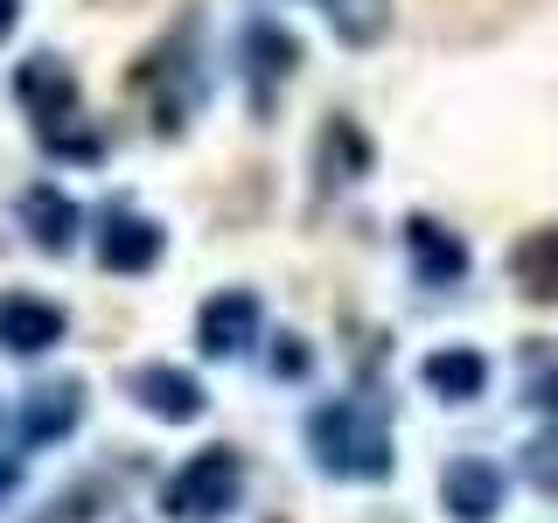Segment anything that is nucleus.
<instances>
[{
  "mask_svg": "<svg viewBox=\"0 0 558 523\" xmlns=\"http://www.w3.org/2000/svg\"><path fill=\"white\" fill-rule=\"evenodd\" d=\"M84 418V377H57V384H35L22 398V440L28 447H49V440H70Z\"/></svg>",
  "mask_w": 558,
  "mask_h": 523,
  "instance_id": "9b49d317",
  "label": "nucleus"
},
{
  "mask_svg": "<svg viewBox=\"0 0 558 523\" xmlns=\"http://www.w3.org/2000/svg\"><path fill=\"white\" fill-rule=\"evenodd\" d=\"M328 22H336L349 42H371V35L391 28V0H322Z\"/></svg>",
  "mask_w": 558,
  "mask_h": 523,
  "instance_id": "dca6fc26",
  "label": "nucleus"
},
{
  "mask_svg": "<svg viewBox=\"0 0 558 523\" xmlns=\"http://www.w3.org/2000/svg\"><path fill=\"white\" fill-rule=\"evenodd\" d=\"M77 223H84V209L70 203L57 182L22 188V231H28L35 252H70V244H77Z\"/></svg>",
  "mask_w": 558,
  "mask_h": 523,
  "instance_id": "f8f14e48",
  "label": "nucleus"
},
{
  "mask_svg": "<svg viewBox=\"0 0 558 523\" xmlns=\"http://www.w3.org/2000/svg\"><path fill=\"white\" fill-rule=\"evenodd\" d=\"M314 154H322V182H336V188L363 182V174L377 168V154H371V139H363V126H356V119H342V112L322 126V147H314Z\"/></svg>",
  "mask_w": 558,
  "mask_h": 523,
  "instance_id": "2eb2a0df",
  "label": "nucleus"
},
{
  "mask_svg": "<svg viewBox=\"0 0 558 523\" xmlns=\"http://www.w3.org/2000/svg\"><path fill=\"white\" fill-rule=\"evenodd\" d=\"M307 370H314V349H307L301 336H279V342H272V377H293V384H301Z\"/></svg>",
  "mask_w": 558,
  "mask_h": 523,
  "instance_id": "6ab92c4d",
  "label": "nucleus"
},
{
  "mask_svg": "<svg viewBox=\"0 0 558 523\" xmlns=\"http://www.w3.org/2000/svg\"><path fill=\"white\" fill-rule=\"evenodd\" d=\"M168 252V231L154 217H140V209H105V231H98V266L119 272V279H140L154 272Z\"/></svg>",
  "mask_w": 558,
  "mask_h": 523,
  "instance_id": "1a4fd4ad",
  "label": "nucleus"
},
{
  "mask_svg": "<svg viewBox=\"0 0 558 523\" xmlns=\"http://www.w3.org/2000/svg\"><path fill=\"white\" fill-rule=\"evenodd\" d=\"M440 510L453 523H496L502 516V467L488 453H453L440 467Z\"/></svg>",
  "mask_w": 558,
  "mask_h": 523,
  "instance_id": "6e6552de",
  "label": "nucleus"
},
{
  "mask_svg": "<svg viewBox=\"0 0 558 523\" xmlns=\"http://www.w3.org/2000/svg\"><path fill=\"white\" fill-rule=\"evenodd\" d=\"M126 398L147 418H161V426H196V418L209 412V391L189 370H174V363H140V370L126 377Z\"/></svg>",
  "mask_w": 558,
  "mask_h": 523,
  "instance_id": "0eeeda50",
  "label": "nucleus"
},
{
  "mask_svg": "<svg viewBox=\"0 0 558 523\" xmlns=\"http://www.w3.org/2000/svg\"><path fill=\"white\" fill-rule=\"evenodd\" d=\"M28 523H98V482H77V488H63L57 502H43Z\"/></svg>",
  "mask_w": 558,
  "mask_h": 523,
  "instance_id": "f3484780",
  "label": "nucleus"
},
{
  "mask_svg": "<svg viewBox=\"0 0 558 523\" xmlns=\"http://www.w3.org/2000/svg\"><path fill=\"white\" fill-rule=\"evenodd\" d=\"M301 433H307L314 467H322V475H336V482H384L398 467L391 426H384L363 398H322V405L307 412Z\"/></svg>",
  "mask_w": 558,
  "mask_h": 523,
  "instance_id": "f257e3e1",
  "label": "nucleus"
},
{
  "mask_svg": "<svg viewBox=\"0 0 558 523\" xmlns=\"http://www.w3.org/2000/svg\"><path fill=\"white\" fill-rule=\"evenodd\" d=\"M8 488H14V461H8V467H0V496H8Z\"/></svg>",
  "mask_w": 558,
  "mask_h": 523,
  "instance_id": "4be33fe9",
  "label": "nucleus"
},
{
  "mask_svg": "<svg viewBox=\"0 0 558 523\" xmlns=\"http://www.w3.org/2000/svg\"><path fill=\"white\" fill-rule=\"evenodd\" d=\"M14 98H22V112L35 119V139L77 119V77H70V63L49 57V49L14 70Z\"/></svg>",
  "mask_w": 558,
  "mask_h": 523,
  "instance_id": "39448f33",
  "label": "nucleus"
},
{
  "mask_svg": "<svg viewBox=\"0 0 558 523\" xmlns=\"http://www.w3.org/2000/svg\"><path fill=\"white\" fill-rule=\"evenodd\" d=\"M238 70H244V98H252V112L266 119L279 92H287V77L301 70V35L279 28L272 14H258V22H244L238 35Z\"/></svg>",
  "mask_w": 558,
  "mask_h": 523,
  "instance_id": "7ed1b4c3",
  "label": "nucleus"
},
{
  "mask_svg": "<svg viewBox=\"0 0 558 523\" xmlns=\"http://www.w3.org/2000/svg\"><path fill=\"white\" fill-rule=\"evenodd\" d=\"M258 293L252 287H223V293H209V301L196 307V349L203 356H217V363H231L244 356V349L258 342Z\"/></svg>",
  "mask_w": 558,
  "mask_h": 523,
  "instance_id": "20e7f679",
  "label": "nucleus"
},
{
  "mask_svg": "<svg viewBox=\"0 0 558 523\" xmlns=\"http://www.w3.org/2000/svg\"><path fill=\"white\" fill-rule=\"evenodd\" d=\"M14 22H22V0H0V42L14 35Z\"/></svg>",
  "mask_w": 558,
  "mask_h": 523,
  "instance_id": "412c9836",
  "label": "nucleus"
},
{
  "mask_svg": "<svg viewBox=\"0 0 558 523\" xmlns=\"http://www.w3.org/2000/svg\"><path fill=\"white\" fill-rule=\"evenodd\" d=\"M63 307L43 301V293H0V349L8 356H43V349L63 342Z\"/></svg>",
  "mask_w": 558,
  "mask_h": 523,
  "instance_id": "9d476101",
  "label": "nucleus"
},
{
  "mask_svg": "<svg viewBox=\"0 0 558 523\" xmlns=\"http://www.w3.org/2000/svg\"><path fill=\"white\" fill-rule=\"evenodd\" d=\"M531 405L558 418V370H545V377H531Z\"/></svg>",
  "mask_w": 558,
  "mask_h": 523,
  "instance_id": "aec40b11",
  "label": "nucleus"
},
{
  "mask_svg": "<svg viewBox=\"0 0 558 523\" xmlns=\"http://www.w3.org/2000/svg\"><path fill=\"white\" fill-rule=\"evenodd\" d=\"M523 475L545 488V496H558V433H537V440L523 447Z\"/></svg>",
  "mask_w": 558,
  "mask_h": 523,
  "instance_id": "a211bd4d",
  "label": "nucleus"
},
{
  "mask_svg": "<svg viewBox=\"0 0 558 523\" xmlns=\"http://www.w3.org/2000/svg\"><path fill=\"white\" fill-rule=\"evenodd\" d=\"M510 279L531 307H551L558 301V223H537L510 244Z\"/></svg>",
  "mask_w": 558,
  "mask_h": 523,
  "instance_id": "4468645a",
  "label": "nucleus"
},
{
  "mask_svg": "<svg viewBox=\"0 0 558 523\" xmlns=\"http://www.w3.org/2000/svg\"><path fill=\"white\" fill-rule=\"evenodd\" d=\"M238 496H244V453L238 447H203L168 475L161 510L174 523H217V516L238 510Z\"/></svg>",
  "mask_w": 558,
  "mask_h": 523,
  "instance_id": "f03ea898",
  "label": "nucleus"
},
{
  "mask_svg": "<svg viewBox=\"0 0 558 523\" xmlns=\"http://www.w3.org/2000/svg\"><path fill=\"white\" fill-rule=\"evenodd\" d=\"M405 258H412V279H418V287H461L468 266H475L468 238L447 231L440 217H426V209H412V217H405Z\"/></svg>",
  "mask_w": 558,
  "mask_h": 523,
  "instance_id": "423d86ee",
  "label": "nucleus"
},
{
  "mask_svg": "<svg viewBox=\"0 0 558 523\" xmlns=\"http://www.w3.org/2000/svg\"><path fill=\"white\" fill-rule=\"evenodd\" d=\"M418 377H426V391L447 398V405H475L488 391V356L468 349V342H447V349H433V356L418 363Z\"/></svg>",
  "mask_w": 558,
  "mask_h": 523,
  "instance_id": "ddd939ff",
  "label": "nucleus"
}]
</instances>
